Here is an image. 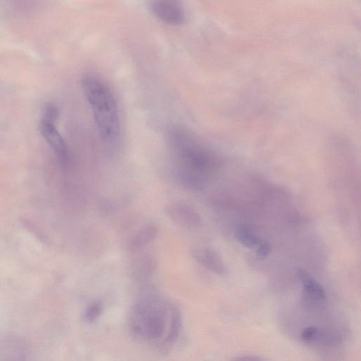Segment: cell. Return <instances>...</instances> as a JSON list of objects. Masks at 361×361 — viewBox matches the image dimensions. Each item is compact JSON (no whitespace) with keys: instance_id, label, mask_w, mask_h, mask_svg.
<instances>
[{"instance_id":"cell-1","label":"cell","mask_w":361,"mask_h":361,"mask_svg":"<svg viewBox=\"0 0 361 361\" xmlns=\"http://www.w3.org/2000/svg\"><path fill=\"white\" fill-rule=\"evenodd\" d=\"M81 87L100 136L108 142L115 140L120 134L121 123L118 104L111 87L101 78L92 74L82 78Z\"/></svg>"},{"instance_id":"cell-2","label":"cell","mask_w":361,"mask_h":361,"mask_svg":"<svg viewBox=\"0 0 361 361\" xmlns=\"http://www.w3.org/2000/svg\"><path fill=\"white\" fill-rule=\"evenodd\" d=\"M168 140L178 159V168L203 178L216 166V159L213 153L202 146L188 130L173 126L168 132Z\"/></svg>"},{"instance_id":"cell-3","label":"cell","mask_w":361,"mask_h":361,"mask_svg":"<svg viewBox=\"0 0 361 361\" xmlns=\"http://www.w3.org/2000/svg\"><path fill=\"white\" fill-rule=\"evenodd\" d=\"M166 319L165 303L156 295H147L138 300L135 305L131 315V328L140 337L157 339L164 334Z\"/></svg>"},{"instance_id":"cell-4","label":"cell","mask_w":361,"mask_h":361,"mask_svg":"<svg viewBox=\"0 0 361 361\" xmlns=\"http://www.w3.org/2000/svg\"><path fill=\"white\" fill-rule=\"evenodd\" d=\"M149 9L154 16L165 23L179 25L185 21V11L179 1H153L149 3Z\"/></svg>"},{"instance_id":"cell-5","label":"cell","mask_w":361,"mask_h":361,"mask_svg":"<svg viewBox=\"0 0 361 361\" xmlns=\"http://www.w3.org/2000/svg\"><path fill=\"white\" fill-rule=\"evenodd\" d=\"M297 275L302 286V299L305 303L311 307L323 305L326 297L322 285L304 269H298Z\"/></svg>"},{"instance_id":"cell-6","label":"cell","mask_w":361,"mask_h":361,"mask_svg":"<svg viewBox=\"0 0 361 361\" xmlns=\"http://www.w3.org/2000/svg\"><path fill=\"white\" fill-rule=\"evenodd\" d=\"M40 132L60 160L66 163L68 159V147L56 127V122L41 120Z\"/></svg>"},{"instance_id":"cell-7","label":"cell","mask_w":361,"mask_h":361,"mask_svg":"<svg viewBox=\"0 0 361 361\" xmlns=\"http://www.w3.org/2000/svg\"><path fill=\"white\" fill-rule=\"evenodd\" d=\"M166 214L173 222L181 226L196 227L200 223V218L197 211L185 203L171 204L166 208Z\"/></svg>"},{"instance_id":"cell-8","label":"cell","mask_w":361,"mask_h":361,"mask_svg":"<svg viewBox=\"0 0 361 361\" xmlns=\"http://www.w3.org/2000/svg\"><path fill=\"white\" fill-rule=\"evenodd\" d=\"M194 259L205 269L217 274L226 273V266L219 254L209 247H195L191 250Z\"/></svg>"},{"instance_id":"cell-9","label":"cell","mask_w":361,"mask_h":361,"mask_svg":"<svg viewBox=\"0 0 361 361\" xmlns=\"http://www.w3.org/2000/svg\"><path fill=\"white\" fill-rule=\"evenodd\" d=\"M159 228L154 224H149L139 229L130 239L128 248L131 251L140 250L149 244L157 237Z\"/></svg>"},{"instance_id":"cell-10","label":"cell","mask_w":361,"mask_h":361,"mask_svg":"<svg viewBox=\"0 0 361 361\" xmlns=\"http://www.w3.org/2000/svg\"><path fill=\"white\" fill-rule=\"evenodd\" d=\"M234 235L241 245L250 249H256L262 241L249 227L245 225L238 226L235 229Z\"/></svg>"},{"instance_id":"cell-11","label":"cell","mask_w":361,"mask_h":361,"mask_svg":"<svg viewBox=\"0 0 361 361\" xmlns=\"http://www.w3.org/2000/svg\"><path fill=\"white\" fill-rule=\"evenodd\" d=\"M176 176L179 182L190 190H201L203 188V178L184 169L178 168Z\"/></svg>"},{"instance_id":"cell-12","label":"cell","mask_w":361,"mask_h":361,"mask_svg":"<svg viewBox=\"0 0 361 361\" xmlns=\"http://www.w3.org/2000/svg\"><path fill=\"white\" fill-rule=\"evenodd\" d=\"M171 319L168 335L166 338L167 343H173L178 338L181 326L182 316L180 311L176 307L171 310Z\"/></svg>"},{"instance_id":"cell-13","label":"cell","mask_w":361,"mask_h":361,"mask_svg":"<svg viewBox=\"0 0 361 361\" xmlns=\"http://www.w3.org/2000/svg\"><path fill=\"white\" fill-rule=\"evenodd\" d=\"M103 310L102 303L100 301H94L90 303L84 312V319L88 322L96 321L101 315Z\"/></svg>"},{"instance_id":"cell-14","label":"cell","mask_w":361,"mask_h":361,"mask_svg":"<svg viewBox=\"0 0 361 361\" xmlns=\"http://www.w3.org/2000/svg\"><path fill=\"white\" fill-rule=\"evenodd\" d=\"M322 329L315 326H309L301 331V339L307 343H314L319 338Z\"/></svg>"},{"instance_id":"cell-15","label":"cell","mask_w":361,"mask_h":361,"mask_svg":"<svg viewBox=\"0 0 361 361\" xmlns=\"http://www.w3.org/2000/svg\"><path fill=\"white\" fill-rule=\"evenodd\" d=\"M271 250L269 243L262 240L259 245L255 249L256 256L258 259H264L270 254Z\"/></svg>"},{"instance_id":"cell-16","label":"cell","mask_w":361,"mask_h":361,"mask_svg":"<svg viewBox=\"0 0 361 361\" xmlns=\"http://www.w3.org/2000/svg\"><path fill=\"white\" fill-rule=\"evenodd\" d=\"M228 361H264L262 357L256 355L238 356Z\"/></svg>"}]
</instances>
